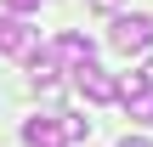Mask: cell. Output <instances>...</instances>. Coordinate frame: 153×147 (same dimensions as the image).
I'll return each instance as SVG.
<instances>
[{
  "label": "cell",
  "instance_id": "obj_4",
  "mask_svg": "<svg viewBox=\"0 0 153 147\" xmlns=\"http://www.w3.org/2000/svg\"><path fill=\"white\" fill-rule=\"evenodd\" d=\"M0 51L6 57H34V28L17 11H6V6H0Z\"/></svg>",
  "mask_w": 153,
  "mask_h": 147
},
{
  "label": "cell",
  "instance_id": "obj_8",
  "mask_svg": "<svg viewBox=\"0 0 153 147\" xmlns=\"http://www.w3.org/2000/svg\"><path fill=\"white\" fill-rule=\"evenodd\" d=\"M119 147H148V142H142V136H125V142H119Z\"/></svg>",
  "mask_w": 153,
  "mask_h": 147
},
{
  "label": "cell",
  "instance_id": "obj_7",
  "mask_svg": "<svg viewBox=\"0 0 153 147\" xmlns=\"http://www.w3.org/2000/svg\"><path fill=\"white\" fill-rule=\"evenodd\" d=\"M91 6H97V11H119V0H91Z\"/></svg>",
  "mask_w": 153,
  "mask_h": 147
},
{
  "label": "cell",
  "instance_id": "obj_3",
  "mask_svg": "<svg viewBox=\"0 0 153 147\" xmlns=\"http://www.w3.org/2000/svg\"><path fill=\"white\" fill-rule=\"evenodd\" d=\"M74 91H79L85 102H114V96H119V79H114L108 68L85 62V68H74Z\"/></svg>",
  "mask_w": 153,
  "mask_h": 147
},
{
  "label": "cell",
  "instance_id": "obj_5",
  "mask_svg": "<svg viewBox=\"0 0 153 147\" xmlns=\"http://www.w3.org/2000/svg\"><path fill=\"white\" fill-rule=\"evenodd\" d=\"M23 142H28V147H57V142H62V125H57V113H34V119L23 125Z\"/></svg>",
  "mask_w": 153,
  "mask_h": 147
},
{
  "label": "cell",
  "instance_id": "obj_6",
  "mask_svg": "<svg viewBox=\"0 0 153 147\" xmlns=\"http://www.w3.org/2000/svg\"><path fill=\"white\" fill-rule=\"evenodd\" d=\"M0 6H6V11H17V17H23V11H34V6H40V0H0Z\"/></svg>",
  "mask_w": 153,
  "mask_h": 147
},
{
  "label": "cell",
  "instance_id": "obj_9",
  "mask_svg": "<svg viewBox=\"0 0 153 147\" xmlns=\"http://www.w3.org/2000/svg\"><path fill=\"white\" fill-rule=\"evenodd\" d=\"M142 79H148V91H153V57H148V74H142Z\"/></svg>",
  "mask_w": 153,
  "mask_h": 147
},
{
  "label": "cell",
  "instance_id": "obj_2",
  "mask_svg": "<svg viewBox=\"0 0 153 147\" xmlns=\"http://www.w3.org/2000/svg\"><path fill=\"white\" fill-rule=\"evenodd\" d=\"M62 74H74V68H85L91 57H97V45H91V34H74V28H62L57 40H51V51H45Z\"/></svg>",
  "mask_w": 153,
  "mask_h": 147
},
{
  "label": "cell",
  "instance_id": "obj_1",
  "mask_svg": "<svg viewBox=\"0 0 153 147\" xmlns=\"http://www.w3.org/2000/svg\"><path fill=\"white\" fill-rule=\"evenodd\" d=\"M114 51H125V57H148L153 51V17L148 11H114Z\"/></svg>",
  "mask_w": 153,
  "mask_h": 147
}]
</instances>
